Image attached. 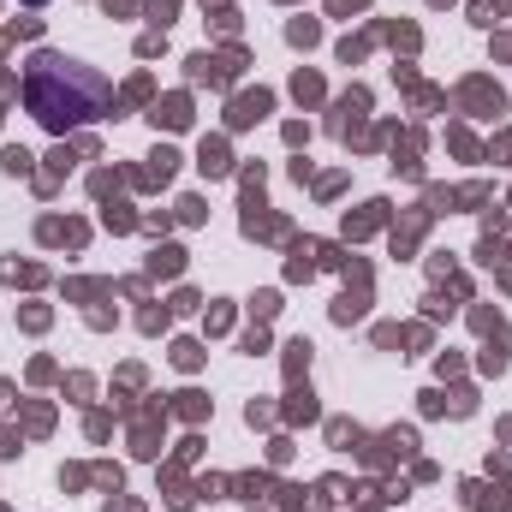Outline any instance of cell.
<instances>
[{
  "mask_svg": "<svg viewBox=\"0 0 512 512\" xmlns=\"http://www.w3.org/2000/svg\"><path fill=\"white\" fill-rule=\"evenodd\" d=\"M24 96H30V114H36L42 126L66 131L72 120H90V114H102V102H108V84H102L96 72H84V66H72V60H60V54H42V60L30 66V84H24Z\"/></svg>",
  "mask_w": 512,
  "mask_h": 512,
  "instance_id": "6da1fadb",
  "label": "cell"
}]
</instances>
